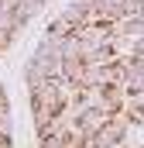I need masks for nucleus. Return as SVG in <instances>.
I'll return each mask as SVG.
<instances>
[{"label": "nucleus", "mask_w": 144, "mask_h": 148, "mask_svg": "<svg viewBox=\"0 0 144 148\" xmlns=\"http://www.w3.org/2000/svg\"><path fill=\"white\" fill-rule=\"evenodd\" d=\"M127 138H130V121L120 114V117H110L107 127H103L93 141L103 145V148H124V145H127Z\"/></svg>", "instance_id": "f257e3e1"}, {"label": "nucleus", "mask_w": 144, "mask_h": 148, "mask_svg": "<svg viewBox=\"0 0 144 148\" xmlns=\"http://www.w3.org/2000/svg\"><path fill=\"white\" fill-rule=\"evenodd\" d=\"M120 90H124L127 97H141L144 93V59L127 55V79H124Z\"/></svg>", "instance_id": "f03ea898"}, {"label": "nucleus", "mask_w": 144, "mask_h": 148, "mask_svg": "<svg viewBox=\"0 0 144 148\" xmlns=\"http://www.w3.org/2000/svg\"><path fill=\"white\" fill-rule=\"evenodd\" d=\"M31 62H38V66H41V73L48 76V79H62V55H58V52H52V48L38 45L35 55H31Z\"/></svg>", "instance_id": "7ed1b4c3"}, {"label": "nucleus", "mask_w": 144, "mask_h": 148, "mask_svg": "<svg viewBox=\"0 0 144 148\" xmlns=\"http://www.w3.org/2000/svg\"><path fill=\"white\" fill-rule=\"evenodd\" d=\"M107 121H110V114H107V110H86L79 121H75V127H79V131H82V134L93 141V138H96V134L107 127Z\"/></svg>", "instance_id": "20e7f679"}, {"label": "nucleus", "mask_w": 144, "mask_h": 148, "mask_svg": "<svg viewBox=\"0 0 144 148\" xmlns=\"http://www.w3.org/2000/svg\"><path fill=\"white\" fill-rule=\"evenodd\" d=\"M113 38L134 45L137 38H144V17H124L120 24H113Z\"/></svg>", "instance_id": "39448f33"}, {"label": "nucleus", "mask_w": 144, "mask_h": 148, "mask_svg": "<svg viewBox=\"0 0 144 148\" xmlns=\"http://www.w3.org/2000/svg\"><path fill=\"white\" fill-rule=\"evenodd\" d=\"M24 83H28V93H31V90H38L41 83H48V76L41 73V66H38V62L28 59V66H24Z\"/></svg>", "instance_id": "423d86ee"}, {"label": "nucleus", "mask_w": 144, "mask_h": 148, "mask_svg": "<svg viewBox=\"0 0 144 148\" xmlns=\"http://www.w3.org/2000/svg\"><path fill=\"white\" fill-rule=\"evenodd\" d=\"M0 138L14 141V117H10V110H3V114H0Z\"/></svg>", "instance_id": "0eeeda50"}, {"label": "nucleus", "mask_w": 144, "mask_h": 148, "mask_svg": "<svg viewBox=\"0 0 144 148\" xmlns=\"http://www.w3.org/2000/svg\"><path fill=\"white\" fill-rule=\"evenodd\" d=\"M38 148H69V145H65L62 138H55V134H52V138H41V141H38Z\"/></svg>", "instance_id": "6e6552de"}, {"label": "nucleus", "mask_w": 144, "mask_h": 148, "mask_svg": "<svg viewBox=\"0 0 144 148\" xmlns=\"http://www.w3.org/2000/svg\"><path fill=\"white\" fill-rule=\"evenodd\" d=\"M130 55H134V59H144V38H137V41L130 45Z\"/></svg>", "instance_id": "1a4fd4ad"}, {"label": "nucleus", "mask_w": 144, "mask_h": 148, "mask_svg": "<svg viewBox=\"0 0 144 148\" xmlns=\"http://www.w3.org/2000/svg\"><path fill=\"white\" fill-rule=\"evenodd\" d=\"M75 3H79V7H86L89 14H96V10H100V0H75Z\"/></svg>", "instance_id": "9d476101"}, {"label": "nucleus", "mask_w": 144, "mask_h": 148, "mask_svg": "<svg viewBox=\"0 0 144 148\" xmlns=\"http://www.w3.org/2000/svg\"><path fill=\"white\" fill-rule=\"evenodd\" d=\"M0 110H10V103H7V93H3V83H0Z\"/></svg>", "instance_id": "9b49d317"}, {"label": "nucleus", "mask_w": 144, "mask_h": 148, "mask_svg": "<svg viewBox=\"0 0 144 148\" xmlns=\"http://www.w3.org/2000/svg\"><path fill=\"white\" fill-rule=\"evenodd\" d=\"M3 141H7V138H0V145H3Z\"/></svg>", "instance_id": "f8f14e48"}]
</instances>
